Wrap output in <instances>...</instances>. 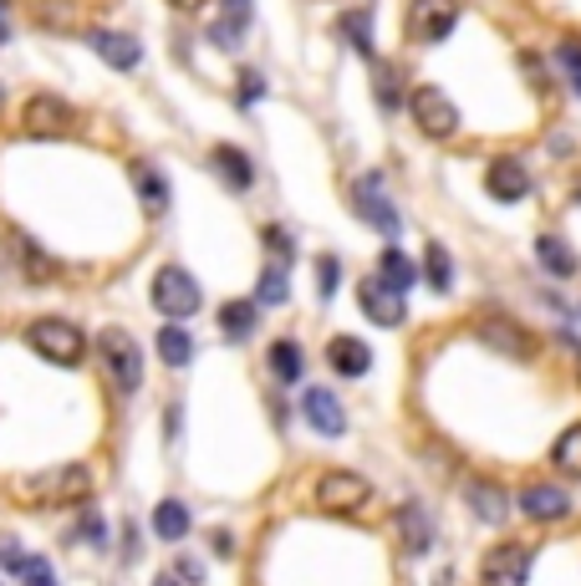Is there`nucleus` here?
Wrapping results in <instances>:
<instances>
[{
	"instance_id": "f257e3e1",
	"label": "nucleus",
	"mask_w": 581,
	"mask_h": 586,
	"mask_svg": "<svg viewBox=\"0 0 581 586\" xmlns=\"http://www.w3.org/2000/svg\"><path fill=\"white\" fill-rule=\"evenodd\" d=\"M87 495H92V469L87 464L47 469V474H36L31 485H21V500L31 505H72V500H87Z\"/></svg>"
},
{
	"instance_id": "f03ea898",
	"label": "nucleus",
	"mask_w": 581,
	"mask_h": 586,
	"mask_svg": "<svg viewBox=\"0 0 581 586\" xmlns=\"http://www.w3.org/2000/svg\"><path fill=\"white\" fill-rule=\"evenodd\" d=\"M98 352H102V368H108L117 393H138V383H143V352H138L134 336L123 332V327H108L98 336Z\"/></svg>"
},
{
	"instance_id": "7ed1b4c3",
	"label": "nucleus",
	"mask_w": 581,
	"mask_h": 586,
	"mask_svg": "<svg viewBox=\"0 0 581 586\" xmlns=\"http://www.w3.org/2000/svg\"><path fill=\"white\" fill-rule=\"evenodd\" d=\"M26 342H31L47 362H56V368H77L83 352H87V336L77 332L72 321H56V317L31 321V327H26Z\"/></svg>"
},
{
	"instance_id": "20e7f679",
	"label": "nucleus",
	"mask_w": 581,
	"mask_h": 586,
	"mask_svg": "<svg viewBox=\"0 0 581 586\" xmlns=\"http://www.w3.org/2000/svg\"><path fill=\"white\" fill-rule=\"evenodd\" d=\"M153 306H159V317L168 321H184L200 311V281L179 266H164L153 276Z\"/></svg>"
},
{
	"instance_id": "39448f33",
	"label": "nucleus",
	"mask_w": 581,
	"mask_h": 586,
	"mask_svg": "<svg viewBox=\"0 0 581 586\" xmlns=\"http://www.w3.org/2000/svg\"><path fill=\"white\" fill-rule=\"evenodd\" d=\"M72 128H77V113H72V102H62L56 92H36V98H26V107H21V133L67 138Z\"/></svg>"
},
{
	"instance_id": "423d86ee",
	"label": "nucleus",
	"mask_w": 581,
	"mask_h": 586,
	"mask_svg": "<svg viewBox=\"0 0 581 586\" xmlns=\"http://www.w3.org/2000/svg\"><path fill=\"white\" fill-rule=\"evenodd\" d=\"M408 113H414L418 133L433 138V143L454 138V128H459V113H454L449 92H439V87H414V92H408Z\"/></svg>"
},
{
	"instance_id": "0eeeda50",
	"label": "nucleus",
	"mask_w": 581,
	"mask_h": 586,
	"mask_svg": "<svg viewBox=\"0 0 581 586\" xmlns=\"http://www.w3.org/2000/svg\"><path fill=\"white\" fill-rule=\"evenodd\" d=\"M367 480L363 474H348V469H332V474H321L316 480V510H327V515H357L367 505Z\"/></svg>"
},
{
	"instance_id": "6e6552de",
	"label": "nucleus",
	"mask_w": 581,
	"mask_h": 586,
	"mask_svg": "<svg viewBox=\"0 0 581 586\" xmlns=\"http://www.w3.org/2000/svg\"><path fill=\"white\" fill-rule=\"evenodd\" d=\"M454 21H459V0H414L408 5V36H414L418 47L444 41L454 31Z\"/></svg>"
},
{
	"instance_id": "1a4fd4ad",
	"label": "nucleus",
	"mask_w": 581,
	"mask_h": 586,
	"mask_svg": "<svg viewBox=\"0 0 581 586\" xmlns=\"http://www.w3.org/2000/svg\"><path fill=\"white\" fill-rule=\"evenodd\" d=\"M352 209H357V215L363 219H372V225H378L382 234H388V240H399V209H393V204H388V194H382V179L378 174H363V179H357V184H352Z\"/></svg>"
},
{
	"instance_id": "9d476101",
	"label": "nucleus",
	"mask_w": 581,
	"mask_h": 586,
	"mask_svg": "<svg viewBox=\"0 0 581 586\" xmlns=\"http://www.w3.org/2000/svg\"><path fill=\"white\" fill-rule=\"evenodd\" d=\"M526 576H531V551L515 546V540L510 546H495L480 566V586H526Z\"/></svg>"
},
{
	"instance_id": "9b49d317",
	"label": "nucleus",
	"mask_w": 581,
	"mask_h": 586,
	"mask_svg": "<svg viewBox=\"0 0 581 586\" xmlns=\"http://www.w3.org/2000/svg\"><path fill=\"white\" fill-rule=\"evenodd\" d=\"M301 413H306V423H312L316 434H327V438L348 434V413H342L337 393H327V387H306L301 393Z\"/></svg>"
},
{
	"instance_id": "f8f14e48",
	"label": "nucleus",
	"mask_w": 581,
	"mask_h": 586,
	"mask_svg": "<svg viewBox=\"0 0 581 586\" xmlns=\"http://www.w3.org/2000/svg\"><path fill=\"white\" fill-rule=\"evenodd\" d=\"M357 296H363V306H367V317L378 321V327H399L408 311H403V291L399 285H388L382 276H367L363 285H357Z\"/></svg>"
},
{
	"instance_id": "ddd939ff",
	"label": "nucleus",
	"mask_w": 581,
	"mask_h": 586,
	"mask_svg": "<svg viewBox=\"0 0 581 586\" xmlns=\"http://www.w3.org/2000/svg\"><path fill=\"white\" fill-rule=\"evenodd\" d=\"M484 189H490L500 204H515V200H526V194H531V174H526L520 158H495L490 174H484Z\"/></svg>"
},
{
	"instance_id": "4468645a",
	"label": "nucleus",
	"mask_w": 581,
	"mask_h": 586,
	"mask_svg": "<svg viewBox=\"0 0 581 586\" xmlns=\"http://www.w3.org/2000/svg\"><path fill=\"white\" fill-rule=\"evenodd\" d=\"M87 41H92V51H98L102 62H108V67H117V72H134L138 62H143V47H138L128 31H98V26H92V31H87Z\"/></svg>"
},
{
	"instance_id": "2eb2a0df",
	"label": "nucleus",
	"mask_w": 581,
	"mask_h": 586,
	"mask_svg": "<svg viewBox=\"0 0 581 586\" xmlns=\"http://www.w3.org/2000/svg\"><path fill=\"white\" fill-rule=\"evenodd\" d=\"M480 342H490L495 352H505V357H531L535 352V342H531V332H520L515 321H505V317H484L480 321Z\"/></svg>"
},
{
	"instance_id": "dca6fc26",
	"label": "nucleus",
	"mask_w": 581,
	"mask_h": 586,
	"mask_svg": "<svg viewBox=\"0 0 581 586\" xmlns=\"http://www.w3.org/2000/svg\"><path fill=\"white\" fill-rule=\"evenodd\" d=\"M327 362H332L342 378H363V372L372 368V352H367V342H357V336H332V342H327Z\"/></svg>"
},
{
	"instance_id": "f3484780",
	"label": "nucleus",
	"mask_w": 581,
	"mask_h": 586,
	"mask_svg": "<svg viewBox=\"0 0 581 586\" xmlns=\"http://www.w3.org/2000/svg\"><path fill=\"white\" fill-rule=\"evenodd\" d=\"M520 510L531 520H561L571 510V500L556 485H531V489H520Z\"/></svg>"
},
{
	"instance_id": "a211bd4d",
	"label": "nucleus",
	"mask_w": 581,
	"mask_h": 586,
	"mask_svg": "<svg viewBox=\"0 0 581 586\" xmlns=\"http://www.w3.org/2000/svg\"><path fill=\"white\" fill-rule=\"evenodd\" d=\"M11 255H16V266L26 270V281H56V260H51L41 245H31L26 234H11Z\"/></svg>"
},
{
	"instance_id": "6ab92c4d",
	"label": "nucleus",
	"mask_w": 581,
	"mask_h": 586,
	"mask_svg": "<svg viewBox=\"0 0 581 586\" xmlns=\"http://www.w3.org/2000/svg\"><path fill=\"white\" fill-rule=\"evenodd\" d=\"M535 255H541V266L551 270V276H577V255H571V245H566L561 234H535Z\"/></svg>"
},
{
	"instance_id": "aec40b11",
	"label": "nucleus",
	"mask_w": 581,
	"mask_h": 586,
	"mask_svg": "<svg viewBox=\"0 0 581 586\" xmlns=\"http://www.w3.org/2000/svg\"><path fill=\"white\" fill-rule=\"evenodd\" d=\"M399 531H403V546H408V551L414 556H424L429 551V515H424V505H403L399 510Z\"/></svg>"
},
{
	"instance_id": "412c9836",
	"label": "nucleus",
	"mask_w": 581,
	"mask_h": 586,
	"mask_svg": "<svg viewBox=\"0 0 581 586\" xmlns=\"http://www.w3.org/2000/svg\"><path fill=\"white\" fill-rule=\"evenodd\" d=\"M134 179H138V200H143V209L164 215V209H168V179H164V174H159V168H149V164H138Z\"/></svg>"
},
{
	"instance_id": "4be33fe9",
	"label": "nucleus",
	"mask_w": 581,
	"mask_h": 586,
	"mask_svg": "<svg viewBox=\"0 0 581 586\" xmlns=\"http://www.w3.org/2000/svg\"><path fill=\"white\" fill-rule=\"evenodd\" d=\"M255 302H225L219 306V332L235 336V342H245L250 332H255Z\"/></svg>"
},
{
	"instance_id": "5701e85b",
	"label": "nucleus",
	"mask_w": 581,
	"mask_h": 586,
	"mask_svg": "<svg viewBox=\"0 0 581 586\" xmlns=\"http://www.w3.org/2000/svg\"><path fill=\"white\" fill-rule=\"evenodd\" d=\"M215 168L225 174V184H235V189H250V179H255L250 158L240 149H230V143H219V149H215Z\"/></svg>"
},
{
	"instance_id": "b1692460",
	"label": "nucleus",
	"mask_w": 581,
	"mask_h": 586,
	"mask_svg": "<svg viewBox=\"0 0 581 586\" xmlns=\"http://www.w3.org/2000/svg\"><path fill=\"white\" fill-rule=\"evenodd\" d=\"M153 536L184 540V536H189V510H184L179 500H164L159 510H153Z\"/></svg>"
},
{
	"instance_id": "393cba45",
	"label": "nucleus",
	"mask_w": 581,
	"mask_h": 586,
	"mask_svg": "<svg viewBox=\"0 0 581 586\" xmlns=\"http://www.w3.org/2000/svg\"><path fill=\"white\" fill-rule=\"evenodd\" d=\"M378 276L388 285H399V291H408V285L418 281V270H414V260H408V255L399 251V245H388V251H382V260H378Z\"/></svg>"
},
{
	"instance_id": "a878e982",
	"label": "nucleus",
	"mask_w": 581,
	"mask_h": 586,
	"mask_svg": "<svg viewBox=\"0 0 581 586\" xmlns=\"http://www.w3.org/2000/svg\"><path fill=\"white\" fill-rule=\"evenodd\" d=\"M342 36H348V47H357V56H372V11L357 5L342 16Z\"/></svg>"
},
{
	"instance_id": "bb28decb",
	"label": "nucleus",
	"mask_w": 581,
	"mask_h": 586,
	"mask_svg": "<svg viewBox=\"0 0 581 586\" xmlns=\"http://www.w3.org/2000/svg\"><path fill=\"white\" fill-rule=\"evenodd\" d=\"M424 281H429L433 291H449V285H454V260H449V251L439 240H429V251H424Z\"/></svg>"
},
{
	"instance_id": "cd10ccee",
	"label": "nucleus",
	"mask_w": 581,
	"mask_h": 586,
	"mask_svg": "<svg viewBox=\"0 0 581 586\" xmlns=\"http://www.w3.org/2000/svg\"><path fill=\"white\" fill-rule=\"evenodd\" d=\"M551 459H556V469H561V474L581 480V423H577V429H566V434L556 438V454H551Z\"/></svg>"
},
{
	"instance_id": "c85d7f7f",
	"label": "nucleus",
	"mask_w": 581,
	"mask_h": 586,
	"mask_svg": "<svg viewBox=\"0 0 581 586\" xmlns=\"http://www.w3.org/2000/svg\"><path fill=\"white\" fill-rule=\"evenodd\" d=\"M465 495H469V505H475V510H480L484 520H505V495H500V489L490 485V480H475V485H469Z\"/></svg>"
},
{
	"instance_id": "c756f323",
	"label": "nucleus",
	"mask_w": 581,
	"mask_h": 586,
	"mask_svg": "<svg viewBox=\"0 0 581 586\" xmlns=\"http://www.w3.org/2000/svg\"><path fill=\"white\" fill-rule=\"evenodd\" d=\"M159 352H164L168 368H184V362L194 357V342H189L179 327H164V332H159Z\"/></svg>"
},
{
	"instance_id": "7c9ffc66",
	"label": "nucleus",
	"mask_w": 581,
	"mask_h": 586,
	"mask_svg": "<svg viewBox=\"0 0 581 586\" xmlns=\"http://www.w3.org/2000/svg\"><path fill=\"white\" fill-rule=\"evenodd\" d=\"M270 372H276L281 383H296L301 378V347L296 342H276V347H270Z\"/></svg>"
},
{
	"instance_id": "2f4dec72",
	"label": "nucleus",
	"mask_w": 581,
	"mask_h": 586,
	"mask_svg": "<svg viewBox=\"0 0 581 586\" xmlns=\"http://www.w3.org/2000/svg\"><path fill=\"white\" fill-rule=\"evenodd\" d=\"M286 296H291V281H286V266L276 260V266H266V276H261V306H281Z\"/></svg>"
},
{
	"instance_id": "473e14b6",
	"label": "nucleus",
	"mask_w": 581,
	"mask_h": 586,
	"mask_svg": "<svg viewBox=\"0 0 581 586\" xmlns=\"http://www.w3.org/2000/svg\"><path fill=\"white\" fill-rule=\"evenodd\" d=\"M372 82H378V102H382V107H388V113H399V102H403L399 72H393V67H378V72H372Z\"/></svg>"
},
{
	"instance_id": "72a5a7b5",
	"label": "nucleus",
	"mask_w": 581,
	"mask_h": 586,
	"mask_svg": "<svg viewBox=\"0 0 581 586\" xmlns=\"http://www.w3.org/2000/svg\"><path fill=\"white\" fill-rule=\"evenodd\" d=\"M556 62L566 67V82H571V87L581 92V41H577V36H566V41H561V51H556Z\"/></svg>"
},
{
	"instance_id": "f704fd0d",
	"label": "nucleus",
	"mask_w": 581,
	"mask_h": 586,
	"mask_svg": "<svg viewBox=\"0 0 581 586\" xmlns=\"http://www.w3.org/2000/svg\"><path fill=\"white\" fill-rule=\"evenodd\" d=\"M36 21H41V26H77V5H67V0H62V5H41Z\"/></svg>"
},
{
	"instance_id": "c9c22d12",
	"label": "nucleus",
	"mask_w": 581,
	"mask_h": 586,
	"mask_svg": "<svg viewBox=\"0 0 581 586\" xmlns=\"http://www.w3.org/2000/svg\"><path fill=\"white\" fill-rule=\"evenodd\" d=\"M337 255H321V260H316V291H321V302H327V296H332L337 291Z\"/></svg>"
},
{
	"instance_id": "e433bc0d",
	"label": "nucleus",
	"mask_w": 581,
	"mask_h": 586,
	"mask_svg": "<svg viewBox=\"0 0 581 586\" xmlns=\"http://www.w3.org/2000/svg\"><path fill=\"white\" fill-rule=\"evenodd\" d=\"M266 251L276 255L281 266H286V260H291V234H286L281 225H266Z\"/></svg>"
},
{
	"instance_id": "4c0bfd02",
	"label": "nucleus",
	"mask_w": 581,
	"mask_h": 586,
	"mask_svg": "<svg viewBox=\"0 0 581 586\" xmlns=\"http://www.w3.org/2000/svg\"><path fill=\"white\" fill-rule=\"evenodd\" d=\"M21 582H26V586H56V576H51V566L41 561V556H31L26 571H21Z\"/></svg>"
},
{
	"instance_id": "58836bf2",
	"label": "nucleus",
	"mask_w": 581,
	"mask_h": 586,
	"mask_svg": "<svg viewBox=\"0 0 581 586\" xmlns=\"http://www.w3.org/2000/svg\"><path fill=\"white\" fill-rule=\"evenodd\" d=\"M225 26L245 36V26H250V0H225Z\"/></svg>"
},
{
	"instance_id": "ea45409f",
	"label": "nucleus",
	"mask_w": 581,
	"mask_h": 586,
	"mask_svg": "<svg viewBox=\"0 0 581 586\" xmlns=\"http://www.w3.org/2000/svg\"><path fill=\"white\" fill-rule=\"evenodd\" d=\"M26 561H31V556H21L16 540L0 536V566H5V571H26Z\"/></svg>"
},
{
	"instance_id": "a19ab883",
	"label": "nucleus",
	"mask_w": 581,
	"mask_h": 586,
	"mask_svg": "<svg viewBox=\"0 0 581 586\" xmlns=\"http://www.w3.org/2000/svg\"><path fill=\"white\" fill-rule=\"evenodd\" d=\"M261 92H266V82H261V72H245V77H240V102H255Z\"/></svg>"
},
{
	"instance_id": "79ce46f5",
	"label": "nucleus",
	"mask_w": 581,
	"mask_h": 586,
	"mask_svg": "<svg viewBox=\"0 0 581 586\" xmlns=\"http://www.w3.org/2000/svg\"><path fill=\"white\" fill-rule=\"evenodd\" d=\"M179 576H184V582H204V566L194 561V556H184V561H179Z\"/></svg>"
},
{
	"instance_id": "37998d69",
	"label": "nucleus",
	"mask_w": 581,
	"mask_h": 586,
	"mask_svg": "<svg viewBox=\"0 0 581 586\" xmlns=\"http://www.w3.org/2000/svg\"><path fill=\"white\" fill-rule=\"evenodd\" d=\"M179 11H200V5H210V0H174Z\"/></svg>"
},
{
	"instance_id": "c03bdc74",
	"label": "nucleus",
	"mask_w": 581,
	"mask_h": 586,
	"mask_svg": "<svg viewBox=\"0 0 581 586\" xmlns=\"http://www.w3.org/2000/svg\"><path fill=\"white\" fill-rule=\"evenodd\" d=\"M0 41H5V16H0Z\"/></svg>"
},
{
	"instance_id": "a18cd8bd",
	"label": "nucleus",
	"mask_w": 581,
	"mask_h": 586,
	"mask_svg": "<svg viewBox=\"0 0 581 586\" xmlns=\"http://www.w3.org/2000/svg\"><path fill=\"white\" fill-rule=\"evenodd\" d=\"M159 586H174V582H159Z\"/></svg>"
}]
</instances>
